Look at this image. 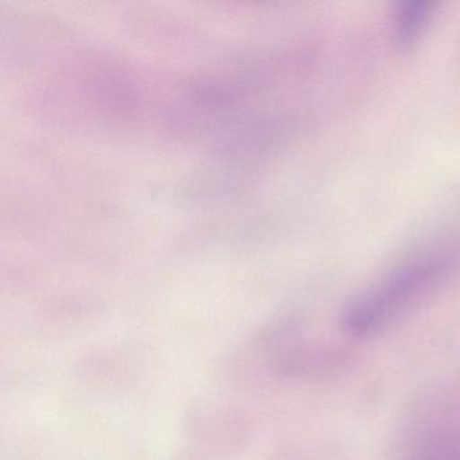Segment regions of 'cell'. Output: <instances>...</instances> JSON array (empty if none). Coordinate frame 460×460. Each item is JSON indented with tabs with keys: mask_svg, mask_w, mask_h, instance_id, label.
<instances>
[{
	"mask_svg": "<svg viewBox=\"0 0 460 460\" xmlns=\"http://www.w3.org/2000/svg\"><path fill=\"white\" fill-rule=\"evenodd\" d=\"M456 255L429 252L408 261L360 293L344 309L341 330L349 338H371L421 303L448 276Z\"/></svg>",
	"mask_w": 460,
	"mask_h": 460,
	"instance_id": "6da1fadb",
	"label": "cell"
},
{
	"mask_svg": "<svg viewBox=\"0 0 460 460\" xmlns=\"http://www.w3.org/2000/svg\"><path fill=\"white\" fill-rule=\"evenodd\" d=\"M394 460H460V400L425 403L403 429Z\"/></svg>",
	"mask_w": 460,
	"mask_h": 460,
	"instance_id": "7a4b0ae2",
	"label": "cell"
},
{
	"mask_svg": "<svg viewBox=\"0 0 460 460\" xmlns=\"http://www.w3.org/2000/svg\"><path fill=\"white\" fill-rule=\"evenodd\" d=\"M432 4L428 0H403L394 17L395 44L406 49L419 41L432 20Z\"/></svg>",
	"mask_w": 460,
	"mask_h": 460,
	"instance_id": "3957f363",
	"label": "cell"
}]
</instances>
